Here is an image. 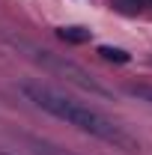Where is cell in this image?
Masks as SVG:
<instances>
[{"mask_svg": "<svg viewBox=\"0 0 152 155\" xmlns=\"http://www.w3.org/2000/svg\"><path fill=\"white\" fill-rule=\"evenodd\" d=\"M27 143L33 146V152H36V155H72L69 149H60V146L48 143V140H39V137H27Z\"/></svg>", "mask_w": 152, "mask_h": 155, "instance_id": "3", "label": "cell"}, {"mask_svg": "<svg viewBox=\"0 0 152 155\" xmlns=\"http://www.w3.org/2000/svg\"><path fill=\"white\" fill-rule=\"evenodd\" d=\"M98 54L104 60H114V63H128V54L122 51V48H111V45H104V48H98Z\"/></svg>", "mask_w": 152, "mask_h": 155, "instance_id": "5", "label": "cell"}, {"mask_svg": "<svg viewBox=\"0 0 152 155\" xmlns=\"http://www.w3.org/2000/svg\"><path fill=\"white\" fill-rule=\"evenodd\" d=\"M21 93L27 96V101H33L36 107L48 110L51 116H57V119H63V122H69V125H75V128H81V131H87L93 137H98V140H104V143H111L114 149H122L128 155L140 152V143L122 125H116L114 119H107L104 114L81 104L75 98L57 93L54 87H48L42 81H24L21 84Z\"/></svg>", "mask_w": 152, "mask_h": 155, "instance_id": "1", "label": "cell"}, {"mask_svg": "<svg viewBox=\"0 0 152 155\" xmlns=\"http://www.w3.org/2000/svg\"><path fill=\"white\" fill-rule=\"evenodd\" d=\"M131 96H140V98H146L152 104V87H143V84L140 87H131Z\"/></svg>", "mask_w": 152, "mask_h": 155, "instance_id": "6", "label": "cell"}, {"mask_svg": "<svg viewBox=\"0 0 152 155\" xmlns=\"http://www.w3.org/2000/svg\"><path fill=\"white\" fill-rule=\"evenodd\" d=\"M0 155H6V152H0Z\"/></svg>", "mask_w": 152, "mask_h": 155, "instance_id": "7", "label": "cell"}, {"mask_svg": "<svg viewBox=\"0 0 152 155\" xmlns=\"http://www.w3.org/2000/svg\"><path fill=\"white\" fill-rule=\"evenodd\" d=\"M57 36H60V39H66V42H75V45H81V42H90V30H87V27H60Z\"/></svg>", "mask_w": 152, "mask_h": 155, "instance_id": "4", "label": "cell"}, {"mask_svg": "<svg viewBox=\"0 0 152 155\" xmlns=\"http://www.w3.org/2000/svg\"><path fill=\"white\" fill-rule=\"evenodd\" d=\"M6 42H12L18 51H27V57L33 60L36 66H42L48 75H57L63 78V81H69V84H75V87H81V90H87V93H93V96H111V90H104L98 81H95L87 69H81L78 63H72V60H63L57 57V54H51V51H39V48H33V45H27V42H21V39H6Z\"/></svg>", "mask_w": 152, "mask_h": 155, "instance_id": "2", "label": "cell"}]
</instances>
